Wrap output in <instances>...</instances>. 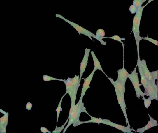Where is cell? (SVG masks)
<instances>
[{
    "label": "cell",
    "instance_id": "7402d4cb",
    "mask_svg": "<svg viewBox=\"0 0 158 133\" xmlns=\"http://www.w3.org/2000/svg\"><path fill=\"white\" fill-rule=\"evenodd\" d=\"M66 94H65L64 96L61 98L60 102L58 105V106L57 109L56 110V111L57 113V125L58 123V120L59 118V116L60 114V113L61 111L62 110V108H61V104L62 102V101L63 98L65 96Z\"/></svg>",
    "mask_w": 158,
    "mask_h": 133
},
{
    "label": "cell",
    "instance_id": "4dcf8cb0",
    "mask_svg": "<svg viewBox=\"0 0 158 133\" xmlns=\"http://www.w3.org/2000/svg\"><path fill=\"white\" fill-rule=\"evenodd\" d=\"M75 105V102H71V109L70 110L69 116H68V119H69L71 115L72 114L73 112V107Z\"/></svg>",
    "mask_w": 158,
    "mask_h": 133
},
{
    "label": "cell",
    "instance_id": "8fae6325",
    "mask_svg": "<svg viewBox=\"0 0 158 133\" xmlns=\"http://www.w3.org/2000/svg\"><path fill=\"white\" fill-rule=\"evenodd\" d=\"M95 72V71L93 70L90 75L86 79L83 84L80 98L83 99L84 95L86 94L87 90L89 87V85H90L94 73Z\"/></svg>",
    "mask_w": 158,
    "mask_h": 133
},
{
    "label": "cell",
    "instance_id": "d4e9b609",
    "mask_svg": "<svg viewBox=\"0 0 158 133\" xmlns=\"http://www.w3.org/2000/svg\"><path fill=\"white\" fill-rule=\"evenodd\" d=\"M106 38L112 39L115 40L119 41L121 43H122V44L123 43L122 41L123 40L124 41L126 40L125 38H121L119 36L117 35H114V36L111 37H107H107H105L104 39Z\"/></svg>",
    "mask_w": 158,
    "mask_h": 133
},
{
    "label": "cell",
    "instance_id": "52a82bcc",
    "mask_svg": "<svg viewBox=\"0 0 158 133\" xmlns=\"http://www.w3.org/2000/svg\"><path fill=\"white\" fill-rule=\"evenodd\" d=\"M66 85V94H68L70 96L71 102H75L76 98L77 93L73 88L72 78L68 77L67 79H64L63 81Z\"/></svg>",
    "mask_w": 158,
    "mask_h": 133
},
{
    "label": "cell",
    "instance_id": "9a60e30c",
    "mask_svg": "<svg viewBox=\"0 0 158 133\" xmlns=\"http://www.w3.org/2000/svg\"><path fill=\"white\" fill-rule=\"evenodd\" d=\"M91 54L93 58L94 65V68L93 70L96 71L97 70H99L101 71L106 76H107L103 70L101 63H100V62L96 55L95 54L94 52L93 51H92L91 52Z\"/></svg>",
    "mask_w": 158,
    "mask_h": 133
},
{
    "label": "cell",
    "instance_id": "30bf717a",
    "mask_svg": "<svg viewBox=\"0 0 158 133\" xmlns=\"http://www.w3.org/2000/svg\"><path fill=\"white\" fill-rule=\"evenodd\" d=\"M124 55L123 65L122 69H120L118 72V76L117 80L123 84L125 85L129 74V72L127 71L124 68Z\"/></svg>",
    "mask_w": 158,
    "mask_h": 133
},
{
    "label": "cell",
    "instance_id": "4316f807",
    "mask_svg": "<svg viewBox=\"0 0 158 133\" xmlns=\"http://www.w3.org/2000/svg\"><path fill=\"white\" fill-rule=\"evenodd\" d=\"M68 119H67L66 121V122L62 126L60 127H57V126H56V128L55 130L52 131V133H60L64 129V127L66 125V124L68 123Z\"/></svg>",
    "mask_w": 158,
    "mask_h": 133
},
{
    "label": "cell",
    "instance_id": "f546056e",
    "mask_svg": "<svg viewBox=\"0 0 158 133\" xmlns=\"http://www.w3.org/2000/svg\"><path fill=\"white\" fill-rule=\"evenodd\" d=\"M138 10V9L133 5H131L129 8V11L132 14L136 13Z\"/></svg>",
    "mask_w": 158,
    "mask_h": 133
},
{
    "label": "cell",
    "instance_id": "836d02e7",
    "mask_svg": "<svg viewBox=\"0 0 158 133\" xmlns=\"http://www.w3.org/2000/svg\"><path fill=\"white\" fill-rule=\"evenodd\" d=\"M0 133H6V129H4L0 127Z\"/></svg>",
    "mask_w": 158,
    "mask_h": 133
},
{
    "label": "cell",
    "instance_id": "5bb4252c",
    "mask_svg": "<svg viewBox=\"0 0 158 133\" xmlns=\"http://www.w3.org/2000/svg\"><path fill=\"white\" fill-rule=\"evenodd\" d=\"M141 65L142 70H143L144 75L147 81H152L154 82L152 78L151 72L149 71L147 67L146 61L144 60H141Z\"/></svg>",
    "mask_w": 158,
    "mask_h": 133
},
{
    "label": "cell",
    "instance_id": "d6986e66",
    "mask_svg": "<svg viewBox=\"0 0 158 133\" xmlns=\"http://www.w3.org/2000/svg\"><path fill=\"white\" fill-rule=\"evenodd\" d=\"M9 113L5 114L1 118H0V127L4 129H6L8 124Z\"/></svg>",
    "mask_w": 158,
    "mask_h": 133
},
{
    "label": "cell",
    "instance_id": "e575fe53",
    "mask_svg": "<svg viewBox=\"0 0 158 133\" xmlns=\"http://www.w3.org/2000/svg\"><path fill=\"white\" fill-rule=\"evenodd\" d=\"M0 113L4 114V115L7 114V113L5 112L3 110L1 109H0Z\"/></svg>",
    "mask_w": 158,
    "mask_h": 133
},
{
    "label": "cell",
    "instance_id": "8992f818",
    "mask_svg": "<svg viewBox=\"0 0 158 133\" xmlns=\"http://www.w3.org/2000/svg\"><path fill=\"white\" fill-rule=\"evenodd\" d=\"M157 85L155 82L147 81L145 95L151 97L152 100H158Z\"/></svg>",
    "mask_w": 158,
    "mask_h": 133
},
{
    "label": "cell",
    "instance_id": "83f0119b",
    "mask_svg": "<svg viewBox=\"0 0 158 133\" xmlns=\"http://www.w3.org/2000/svg\"><path fill=\"white\" fill-rule=\"evenodd\" d=\"M142 39L147 40L150 42L151 43L154 44L156 46H158V41L157 40H154L151 38H149L148 36L147 37H145V38H143Z\"/></svg>",
    "mask_w": 158,
    "mask_h": 133
},
{
    "label": "cell",
    "instance_id": "1f68e13d",
    "mask_svg": "<svg viewBox=\"0 0 158 133\" xmlns=\"http://www.w3.org/2000/svg\"><path fill=\"white\" fill-rule=\"evenodd\" d=\"M41 131L43 133H51V132L49 131L48 129H47L46 127H41L40 128Z\"/></svg>",
    "mask_w": 158,
    "mask_h": 133
},
{
    "label": "cell",
    "instance_id": "e0dca14e",
    "mask_svg": "<svg viewBox=\"0 0 158 133\" xmlns=\"http://www.w3.org/2000/svg\"><path fill=\"white\" fill-rule=\"evenodd\" d=\"M115 82L119 93L122 97L124 98V93L125 91V85L117 80L115 81Z\"/></svg>",
    "mask_w": 158,
    "mask_h": 133
},
{
    "label": "cell",
    "instance_id": "277c9868",
    "mask_svg": "<svg viewBox=\"0 0 158 133\" xmlns=\"http://www.w3.org/2000/svg\"><path fill=\"white\" fill-rule=\"evenodd\" d=\"M107 77L108 78L109 81L112 83L114 86L115 89L116 94L117 96V99L119 104L120 106L121 109H122L123 113L124 114L126 122V125H129V122L128 118L127 113L126 112V105L125 102L124 98L122 97V96L119 93L117 89L116 86L115 81L113 79L111 78L108 77L107 76Z\"/></svg>",
    "mask_w": 158,
    "mask_h": 133
},
{
    "label": "cell",
    "instance_id": "d590c367",
    "mask_svg": "<svg viewBox=\"0 0 158 133\" xmlns=\"http://www.w3.org/2000/svg\"><path fill=\"white\" fill-rule=\"evenodd\" d=\"M155 0H148V2H147L146 4L145 5V6H146L147 5L151 3L152 1H154Z\"/></svg>",
    "mask_w": 158,
    "mask_h": 133
},
{
    "label": "cell",
    "instance_id": "ba28073f",
    "mask_svg": "<svg viewBox=\"0 0 158 133\" xmlns=\"http://www.w3.org/2000/svg\"><path fill=\"white\" fill-rule=\"evenodd\" d=\"M102 124L108 125L109 126L115 127L119 130L122 131L124 133H133L132 131L136 132L135 130L133 128H130V125H128L127 127L122 126L113 123L110 121L109 120L106 119H102Z\"/></svg>",
    "mask_w": 158,
    "mask_h": 133
},
{
    "label": "cell",
    "instance_id": "3957f363",
    "mask_svg": "<svg viewBox=\"0 0 158 133\" xmlns=\"http://www.w3.org/2000/svg\"><path fill=\"white\" fill-rule=\"evenodd\" d=\"M56 16L57 18L64 20L66 22L70 24L77 30L80 36L81 34H82L88 37L92 40H93V39L92 38V37H93L94 39H96V35L92 33L91 32L84 29L81 26L66 19L60 14H56Z\"/></svg>",
    "mask_w": 158,
    "mask_h": 133
},
{
    "label": "cell",
    "instance_id": "484cf974",
    "mask_svg": "<svg viewBox=\"0 0 158 133\" xmlns=\"http://www.w3.org/2000/svg\"><path fill=\"white\" fill-rule=\"evenodd\" d=\"M143 97V100L144 101L145 107L147 109H148L149 107L151 104L152 99L150 97H149L148 99H146L145 97Z\"/></svg>",
    "mask_w": 158,
    "mask_h": 133
},
{
    "label": "cell",
    "instance_id": "cb8c5ba5",
    "mask_svg": "<svg viewBox=\"0 0 158 133\" xmlns=\"http://www.w3.org/2000/svg\"><path fill=\"white\" fill-rule=\"evenodd\" d=\"M44 81H63L64 79H59L55 78L52 77H51L44 75L43 76Z\"/></svg>",
    "mask_w": 158,
    "mask_h": 133
},
{
    "label": "cell",
    "instance_id": "603a6c76",
    "mask_svg": "<svg viewBox=\"0 0 158 133\" xmlns=\"http://www.w3.org/2000/svg\"><path fill=\"white\" fill-rule=\"evenodd\" d=\"M146 1V0H134L133 5L137 9L141 6Z\"/></svg>",
    "mask_w": 158,
    "mask_h": 133
},
{
    "label": "cell",
    "instance_id": "5b68a950",
    "mask_svg": "<svg viewBox=\"0 0 158 133\" xmlns=\"http://www.w3.org/2000/svg\"><path fill=\"white\" fill-rule=\"evenodd\" d=\"M82 111L80 109L73 111L71 115L70 118L68 119V123L64 129L63 133H64L70 126L73 124V127H76L81 125V122L80 120V114Z\"/></svg>",
    "mask_w": 158,
    "mask_h": 133
},
{
    "label": "cell",
    "instance_id": "2e32d148",
    "mask_svg": "<svg viewBox=\"0 0 158 133\" xmlns=\"http://www.w3.org/2000/svg\"><path fill=\"white\" fill-rule=\"evenodd\" d=\"M105 33L104 31L102 29H98L96 33V40L99 41L101 45H106L107 42L103 41V39H104Z\"/></svg>",
    "mask_w": 158,
    "mask_h": 133
},
{
    "label": "cell",
    "instance_id": "9c48e42d",
    "mask_svg": "<svg viewBox=\"0 0 158 133\" xmlns=\"http://www.w3.org/2000/svg\"><path fill=\"white\" fill-rule=\"evenodd\" d=\"M91 50L90 49H87V48L85 50V54H84L80 65V78H79V81L80 82L81 81L83 74L85 71V69L88 63L89 53H90Z\"/></svg>",
    "mask_w": 158,
    "mask_h": 133
},
{
    "label": "cell",
    "instance_id": "7c38bea8",
    "mask_svg": "<svg viewBox=\"0 0 158 133\" xmlns=\"http://www.w3.org/2000/svg\"><path fill=\"white\" fill-rule=\"evenodd\" d=\"M150 118V120L148 121V124L141 128L138 129L136 130V132L140 133H143L146 130L151 128L152 127L157 126L158 125L157 121L152 118L149 114H148Z\"/></svg>",
    "mask_w": 158,
    "mask_h": 133
},
{
    "label": "cell",
    "instance_id": "7a4b0ae2",
    "mask_svg": "<svg viewBox=\"0 0 158 133\" xmlns=\"http://www.w3.org/2000/svg\"><path fill=\"white\" fill-rule=\"evenodd\" d=\"M137 66L136 65L131 74L129 73L128 78H129L133 84L136 93V97L140 98L141 97H144L145 94L142 91L140 88L141 84L139 83L138 73L136 72Z\"/></svg>",
    "mask_w": 158,
    "mask_h": 133
},
{
    "label": "cell",
    "instance_id": "4fadbf2b",
    "mask_svg": "<svg viewBox=\"0 0 158 133\" xmlns=\"http://www.w3.org/2000/svg\"><path fill=\"white\" fill-rule=\"evenodd\" d=\"M138 61L136 65L138 67L139 72L141 77V82L144 88L145 92L146 89L147 81L145 78L144 75L143 70H142L139 54H138Z\"/></svg>",
    "mask_w": 158,
    "mask_h": 133
},
{
    "label": "cell",
    "instance_id": "f1b7e54d",
    "mask_svg": "<svg viewBox=\"0 0 158 133\" xmlns=\"http://www.w3.org/2000/svg\"><path fill=\"white\" fill-rule=\"evenodd\" d=\"M157 72L158 71L152 72H151V75L152 81L155 82L156 80L157 79Z\"/></svg>",
    "mask_w": 158,
    "mask_h": 133
},
{
    "label": "cell",
    "instance_id": "44dd1931",
    "mask_svg": "<svg viewBox=\"0 0 158 133\" xmlns=\"http://www.w3.org/2000/svg\"><path fill=\"white\" fill-rule=\"evenodd\" d=\"M88 115L91 117V120L86 121H81V124L87 123H95L98 124L99 125L100 123L102 124V119L101 118H95V117L92 116L89 114Z\"/></svg>",
    "mask_w": 158,
    "mask_h": 133
},
{
    "label": "cell",
    "instance_id": "d6a6232c",
    "mask_svg": "<svg viewBox=\"0 0 158 133\" xmlns=\"http://www.w3.org/2000/svg\"><path fill=\"white\" fill-rule=\"evenodd\" d=\"M33 106V104L30 102L27 103V104L26 105V109L28 110L29 111L31 109Z\"/></svg>",
    "mask_w": 158,
    "mask_h": 133
},
{
    "label": "cell",
    "instance_id": "ac0fdd59",
    "mask_svg": "<svg viewBox=\"0 0 158 133\" xmlns=\"http://www.w3.org/2000/svg\"><path fill=\"white\" fill-rule=\"evenodd\" d=\"M82 100L83 99L80 98L78 102L75 105L74 107H73V111L77 109H80L82 110V112L85 113L89 115V114L87 112L86 108L84 107V104L82 102Z\"/></svg>",
    "mask_w": 158,
    "mask_h": 133
},
{
    "label": "cell",
    "instance_id": "6da1fadb",
    "mask_svg": "<svg viewBox=\"0 0 158 133\" xmlns=\"http://www.w3.org/2000/svg\"><path fill=\"white\" fill-rule=\"evenodd\" d=\"M145 6H141L138 9L133 19L132 31L135 38L138 54H139L140 41L142 40L140 35V26L143 9Z\"/></svg>",
    "mask_w": 158,
    "mask_h": 133
},
{
    "label": "cell",
    "instance_id": "ffe728a7",
    "mask_svg": "<svg viewBox=\"0 0 158 133\" xmlns=\"http://www.w3.org/2000/svg\"><path fill=\"white\" fill-rule=\"evenodd\" d=\"M79 78H80V75L77 76L75 75L74 77L72 78L73 88L75 91L77 92L79 87L80 86V82L79 81Z\"/></svg>",
    "mask_w": 158,
    "mask_h": 133
}]
</instances>
